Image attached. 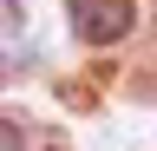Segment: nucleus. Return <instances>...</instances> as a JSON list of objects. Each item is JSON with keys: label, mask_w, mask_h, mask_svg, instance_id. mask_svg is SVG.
Segmentation results:
<instances>
[{"label": "nucleus", "mask_w": 157, "mask_h": 151, "mask_svg": "<svg viewBox=\"0 0 157 151\" xmlns=\"http://www.w3.org/2000/svg\"><path fill=\"white\" fill-rule=\"evenodd\" d=\"M0 7H7V20H13V0H0Z\"/></svg>", "instance_id": "3"}, {"label": "nucleus", "mask_w": 157, "mask_h": 151, "mask_svg": "<svg viewBox=\"0 0 157 151\" xmlns=\"http://www.w3.org/2000/svg\"><path fill=\"white\" fill-rule=\"evenodd\" d=\"M66 13H72V33H78L85 46H111V40H124L131 20H137L131 0H66Z\"/></svg>", "instance_id": "1"}, {"label": "nucleus", "mask_w": 157, "mask_h": 151, "mask_svg": "<svg viewBox=\"0 0 157 151\" xmlns=\"http://www.w3.org/2000/svg\"><path fill=\"white\" fill-rule=\"evenodd\" d=\"M0 151H26V138H20V125H13V118H0Z\"/></svg>", "instance_id": "2"}, {"label": "nucleus", "mask_w": 157, "mask_h": 151, "mask_svg": "<svg viewBox=\"0 0 157 151\" xmlns=\"http://www.w3.org/2000/svg\"><path fill=\"white\" fill-rule=\"evenodd\" d=\"M46 151H59V145H46Z\"/></svg>", "instance_id": "4"}]
</instances>
